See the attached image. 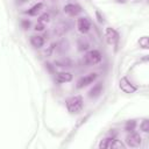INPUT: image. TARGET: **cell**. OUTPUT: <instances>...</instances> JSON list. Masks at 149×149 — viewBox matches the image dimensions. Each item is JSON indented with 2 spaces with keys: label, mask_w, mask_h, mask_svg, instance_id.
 Returning <instances> with one entry per match:
<instances>
[{
  "label": "cell",
  "mask_w": 149,
  "mask_h": 149,
  "mask_svg": "<svg viewBox=\"0 0 149 149\" xmlns=\"http://www.w3.org/2000/svg\"><path fill=\"white\" fill-rule=\"evenodd\" d=\"M83 106H84V101L81 95H73L66 100V108L72 114L79 113L83 109Z\"/></svg>",
  "instance_id": "cell-1"
},
{
  "label": "cell",
  "mask_w": 149,
  "mask_h": 149,
  "mask_svg": "<svg viewBox=\"0 0 149 149\" xmlns=\"http://www.w3.org/2000/svg\"><path fill=\"white\" fill-rule=\"evenodd\" d=\"M100 61H101V54L98 50H91L84 57V63L87 65H94Z\"/></svg>",
  "instance_id": "cell-2"
},
{
  "label": "cell",
  "mask_w": 149,
  "mask_h": 149,
  "mask_svg": "<svg viewBox=\"0 0 149 149\" xmlns=\"http://www.w3.org/2000/svg\"><path fill=\"white\" fill-rule=\"evenodd\" d=\"M97 73H94V72H92V73H88V74H86V76H84V77H81V78H79L78 79V81H77V88H83V87H85V86H87V85H90V84H92L95 79H97Z\"/></svg>",
  "instance_id": "cell-3"
},
{
  "label": "cell",
  "mask_w": 149,
  "mask_h": 149,
  "mask_svg": "<svg viewBox=\"0 0 149 149\" xmlns=\"http://www.w3.org/2000/svg\"><path fill=\"white\" fill-rule=\"evenodd\" d=\"M105 37H106L107 43L111 44V45L116 44V42L119 41V34H118V31L114 28H111V27L106 28V30H105Z\"/></svg>",
  "instance_id": "cell-4"
},
{
  "label": "cell",
  "mask_w": 149,
  "mask_h": 149,
  "mask_svg": "<svg viewBox=\"0 0 149 149\" xmlns=\"http://www.w3.org/2000/svg\"><path fill=\"white\" fill-rule=\"evenodd\" d=\"M99 148H125V146L113 137H107L99 143Z\"/></svg>",
  "instance_id": "cell-5"
},
{
  "label": "cell",
  "mask_w": 149,
  "mask_h": 149,
  "mask_svg": "<svg viewBox=\"0 0 149 149\" xmlns=\"http://www.w3.org/2000/svg\"><path fill=\"white\" fill-rule=\"evenodd\" d=\"M141 141H142L141 135L137 133H134V132H130V134H128L126 137V143L132 148L139 147L141 144Z\"/></svg>",
  "instance_id": "cell-6"
},
{
  "label": "cell",
  "mask_w": 149,
  "mask_h": 149,
  "mask_svg": "<svg viewBox=\"0 0 149 149\" xmlns=\"http://www.w3.org/2000/svg\"><path fill=\"white\" fill-rule=\"evenodd\" d=\"M119 87L121 88V91H123L125 93H134L136 91V86H134L126 77H122L119 81Z\"/></svg>",
  "instance_id": "cell-7"
},
{
  "label": "cell",
  "mask_w": 149,
  "mask_h": 149,
  "mask_svg": "<svg viewBox=\"0 0 149 149\" xmlns=\"http://www.w3.org/2000/svg\"><path fill=\"white\" fill-rule=\"evenodd\" d=\"M77 28L81 34H86L91 29V22L87 17H80L77 20Z\"/></svg>",
  "instance_id": "cell-8"
},
{
  "label": "cell",
  "mask_w": 149,
  "mask_h": 149,
  "mask_svg": "<svg viewBox=\"0 0 149 149\" xmlns=\"http://www.w3.org/2000/svg\"><path fill=\"white\" fill-rule=\"evenodd\" d=\"M64 13H66L70 16H76L81 12V7L77 3H68L64 6Z\"/></svg>",
  "instance_id": "cell-9"
},
{
  "label": "cell",
  "mask_w": 149,
  "mask_h": 149,
  "mask_svg": "<svg viewBox=\"0 0 149 149\" xmlns=\"http://www.w3.org/2000/svg\"><path fill=\"white\" fill-rule=\"evenodd\" d=\"M72 79V74L70 72H58L56 73V80L58 83H68Z\"/></svg>",
  "instance_id": "cell-10"
},
{
  "label": "cell",
  "mask_w": 149,
  "mask_h": 149,
  "mask_svg": "<svg viewBox=\"0 0 149 149\" xmlns=\"http://www.w3.org/2000/svg\"><path fill=\"white\" fill-rule=\"evenodd\" d=\"M102 92V85L101 84H95L90 91H88V97L90 98H97L100 95V93Z\"/></svg>",
  "instance_id": "cell-11"
},
{
  "label": "cell",
  "mask_w": 149,
  "mask_h": 149,
  "mask_svg": "<svg viewBox=\"0 0 149 149\" xmlns=\"http://www.w3.org/2000/svg\"><path fill=\"white\" fill-rule=\"evenodd\" d=\"M30 43L35 48H41L44 44V38L42 36H31L30 37Z\"/></svg>",
  "instance_id": "cell-12"
},
{
  "label": "cell",
  "mask_w": 149,
  "mask_h": 149,
  "mask_svg": "<svg viewBox=\"0 0 149 149\" xmlns=\"http://www.w3.org/2000/svg\"><path fill=\"white\" fill-rule=\"evenodd\" d=\"M42 7H43V3L42 2H38V3L34 5L30 9H28L27 10V14H29V15H37V13L42 9Z\"/></svg>",
  "instance_id": "cell-13"
},
{
  "label": "cell",
  "mask_w": 149,
  "mask_h": 149,
  "mask_svg": "<svg viewBox=\"0 0 149 149\" xmlns=\"http://www.w3.org/2000/svg\"><path fill=\"white\" fill-rule=\"evenodd\" d=\"M55 65H58V66H66V68H70L72 65V62L68 58H63V59H59V61H56L55 62Z\"/></svg>",
  "instance_id": "cell-14"
},
{
  "label": "cell",
  "mask_w": 149,
  "mask_h": 149,
  "mask_svg": "<svg viewBox=\"0 0 149 149\" xmlns=\"http://www.w3.org/2000/svg\"><path fill=\"white\" fill-rule=\"evenodd\" d=\"M139 43H140V45H141L143 49H148V48H149V40H148V36L141 37L140 41H139Z\"/></svg>",
  "instance_id": "cell-15"
},
{
  "label": "cell",
  "mask_w": 149,
  "mask_h": 149,
  "mask_svg": "<svg viewBox=\"0 0 149 149\" xmlns=\"http://www.w3.org/2000/svg\"><path fill=\"white\" fill-rule=\"evenodd\" d=\"M135 126H136V122L134 121V120H130V121H128L127 123H126V126H125V130H127V132H133L134 129H135Z\"/></svg>",
  "instance_id": "cell-16"
},
{
  "label": "cell",
  "mask_w": 149,
  "mask_h": 149,
  "mask_svg": "<svg viewBox=\"0 0 149 149\" xmlns=\"http://www.w3.org/2000/svg\"><path fill=\"white\" fill-rule=\"evenodd\" d=\"M140 127H141V130H143L144 133H148L149 132V121L147 119H144Z\"/></svg>",
  "instance_id": "cell-17"
},
{
  "label": "cell",
  "mask_w": 149,
  "mask_h": 149,
  "mask_svg": "<svg viewBox=\"0 0 149 149\" xmlns=\"http://www.w3.org/2000/svg\"><path fill=\"white\" fill-rule=\"evenodd\" d=\"M88 48V43L86 41H79V50H86Z\"/></svg>",
  "instance_id": "cell-18"
},
{
  "label": "cell",
  "mask_w": 149,
  "mask_h": 149,
  "mask_svg": "<svg viewBox=\"0 0 149 149\" xmlns=\"http://www.w3.org/2000/svg\"><path fill=\"white\" fill-rule=\"evenodd\" d=\"M49 21V14L44 13L43 15L40 16V22H48Z\"/></svg>",
  "instance_id": "cell-19"
},
{
  "label": "cell",
  "mask_w": 149,
  "mask_h": 149,
  "mask_svg": "<svg viewBox=\"0 0 149 149\" xmlns=\"http://www.w3.org/2000/svg\"><path fill=\"white\" fill-rule=\"evenodd\" d=\"M21 26H22V28H23V29H28V28L30 27V22H29L28 20H22Z\"/></svg>",
  "instance_id": "cell-20"
},
{
  "label": "cell",
  "mask_w": 149,
  "mask_h": 149,
  "mask_svg": "<svg viewBox=\"0 0 149 149\" xmlns=\"http://www.w3.org/2000/svg\"><path fill=\"white\" fill-rule=\"evenodd\" d=\"M44 29V23L43 22H40L38 21V23L35 26V30H38V31H42Z\"/></svg>",
  "instance_id": "cell-21"
}]
</instances>
